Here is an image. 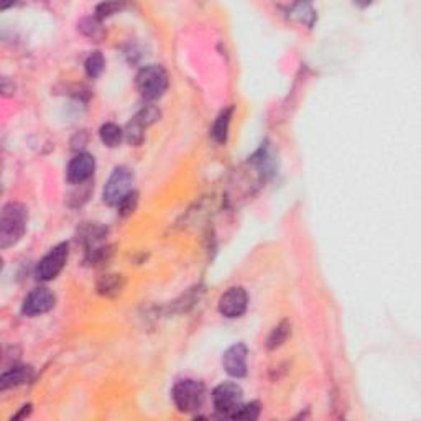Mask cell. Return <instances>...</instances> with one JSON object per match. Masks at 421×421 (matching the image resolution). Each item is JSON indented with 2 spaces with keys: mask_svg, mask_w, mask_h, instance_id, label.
Instances as JSON below:
<instances>
[{
  "mask_svg": "<svg viewBox=\"0 0 421 421\" xmlns=\"http://www.w3.org/2000/svg\"><path fill=\"white\" fill-rule=\"evenodd\" d=\"M137 88L145 99L153 101L162 98L168 88L167 71L158 65L145 66L137 75Z\"/></svg>",
  "mask_w": 421,
  "mask_h": 421,
  "instance_id": "cell-3",
  "label": "cell"
},
{
  "mask_svg": "<svg viewBox=\"0 0 421 421\" xmlns=\"http://www.w3.org/2000/svg\"><path fill=\"white\" fill-rule=\"evenodd\" d=\"M55 294L48 288H35L33 292L27 294L23 299L22 313L27 316H38V314L48 313L55 306Z\"/></svg>",
  "mask_w": 421,
  "mask_h": 421,
  "instance_id": "cell-8",
  "label": "cell"
},
{
  "mask_svg": "<svg viewBox=\"0 0 421 421\" xmlns=\"http://www.w3.org/2000/svg\"><path fill=\"white\" fill-rule=\"evenodd\" d=\"M259 416H260V405L257 403V401H252V403H247V405L242 403V406L235 411L232 418L252 421V420H257Z\"/></svg>",
  "mask_w": 421,
  "mask_h": 421,
  "instance_id": "cell-16",
  "label": "cell"
},
{
  "mask_svg": "<svg viewBox=\"0 0 421 421\" xmlns=\"http://www.w3.org/2000/svg\"><path fill=\"white\" fill-rule=\"evenodd\" d=\"M288 334H290V324L287 323V321H283V323H280L277 328L273 329L272 331V334H270V337H268V342H267V346H268V349H277L278 346H282L285 341H287V337H288Z\"/></svg>",
  "mask_w": 421,
  "mask_h": 421,
  "instance_id": "cell-15",
  "label": "cell"
},
{
  "mask_svg": "<svg viewBox=\"0 0 421 421\" xmlns=\"http://www.w3.org/2000/svg\"><path fill=\"white\" fill-rule=\"evenodd\" d=\"M117 11H120L119 4H101V6L98 7V12L96 13H98L99 18H104V17L112 15V13Z\"/></svg>",
  "mask_w": 421,
  "mask_h": 421,
  "instance_id": "cell-20",
  "label": "cell"
},
{
  "mask_svg": "<svg viewBox=\"0 0 421 421\" xmlns=\"http://www.w3.org/2000/svg\"><path fill=\"white\" fill-rule=\"evenodd\" d=\"M96 162L94 157L89 153H79L71 160L67 164L66 176L70 183H76V185H82L94 175Z\"/></svg>",
  "mask_w": 421,
  "mask_h": 421,
  "instance_id": "cell-10",
  "label": "cell"
},
{
  "mask_svg": "<svg viewBox=\"0 0 421 421\" xmlns=\"http://www.w3.org/2000/svg\"><path fill=\"white\" fill-rule=\"evenodd\" d=\"M242 399H244L242 389L232 382H224V384L217 385L212 391V403H214L216 411L229 416V418H232L235 411L242 406Z\"/></svg>",
  "mask_w": 421,
  "mask_h": 421,
  "instance_id": "cell-4",
  "label": "cell"
},
{
  "mask_svg": "<svg viewBox=\"0 0 421 421\" xmlns=\"http://www.w3.org/2000/svg\"><path fill=\"white\" fill-rule=\"evenodd\" d=\"M27 229V209L18 202L4 206L0 217V245L2 249L15 245Z\"/></svg>",
  "mask_w": 421,
  "mask_h": 421,
  "instance_id": "cell-1",
  "label": "cell"
},
{
  "mask_svg": "<svg viewBox=\"0 0 421 421\" xmlns=\"http://www.w3.org/2000/svg\"><path fill=\"white\" fill-rule=\"evenodd\" d=\"M81 32L84 33L86 37L93 38V40H99V38H103L104 35L103 27L99 25V22L96 20V18H86V20L81 23Z\"/></svg>",
  "mask_w": 421,
  "mask_h": 421,
  "instance_id": "cell-18",
  "label": "cell"
},
{
  "mask_svg": "<svg viewBox=\"0 0 421 421\" xmlns=\"http://www.w3.org/2000/svg\"><path fill=\"white\" fill-rule=\"evenodd\" d=\"M231 115H232V108L222 110L219 114V117L216 119L214 125H212V138L216 140L217 143H224L227 138V134H229V125H231Z\"/></svg>",
  "mask_w": 421,
  "mask_h": 421,
  "instance_id": "cell-12",
  "label": "cell"
},
{
  "mask_svg": "<svg viewBox=\"0 0 421 421\" xmlns=\"http://www.w3.org/2000/svg\"><path fill=\"white\" fill-rule=\"evenodd\" d=\"M120 275H108V277H104L101 280L99 283V292L104 294H110V293H117L120 292V288H122V283H120Z\"/></svg>",
  "mask_w": 421,
  "mask_h": 421,
  "instance_id": "cell-17",
  "label": "cell"
},
{
  "mask_svg": "<svg viewBox=\"0 0 421 421\" xmlns=\"http://www.w3.org/2000/svg\"><path fill=\"white\" fill-rule=\"evenodd\" d=\"M86 72H88L89 77H98L103 75L104 67H105V60L101 51H94L88 60H86Z\"/></svg>",
  "mask_w": 421,
  "mask_h": 421,
  "instance_id": "cell-14",
  "label": "cell"
},
{
  "mask_svg": "<svg viewBox=\"0 0 421 421\" xmlns=\"http://www.w3.org/2000/svg\"><path fill=\"white\" fill-rule=\"evenodd\" d=\"M132 171L124 167L115 168L104 186V202H108L109 206H117L119 202L132 191Z\"/></svg>",
  "mask_w": 421,
  "mask_h": 421,
  "instance_id": "cell-5",
  "label": "cell"
},
{
  "mask_svg": "<svg viewBox=\"0 0 421 421\" xmlns=\"http://www.w3.org/2000/svg\"><path fill=\"white\" fill-rule=\"evenodd\" d=\"M67 260V244H60L48 252L40 260L37 267V277L43 282H50L56 278L63 268H65Z\"/></svg>",
  "mask_w": 421,
  "mask_h": 421,
  "instance_id": "cell-6",
  "label": "cell"
},
{
  "mask_svg": "<svg viewBox=\"0 0 421 421\" xmlns=\"http://www.w3.org/2000/svg\"><path fill=\"white\" fill-rule=\"evenodd\" d=\"M32 377H33L32 367L13 365L11 370L4 372L2 379H0V387H2V390H6V389H11V387L27 384L28 380H32Z\"/></svg>",
  "mask_w": 421,
  "mask_h": 421,
  "instance_id": "cell-11",
  "label": "cell"
},
{
  "mask_svg": "<svg viewBox=\"0 0 421 421\" xmlns=\"http://www.w3.org/2000/svg\"><path fill=\"white\" fill-rule=\"evenodd\" d=\"M138 205V193L137 191H130L127 196L124 197L122 201L119 202V214L120 216H130L132 212L137 209Z\"/></svg>",
  "mask_w": 421,
  "mask_h": 421,
  "instance_id": "cell-19",
  "label": "cell"
},
{
  "mask_svg": "<svg viewBox=\"0 0 421 421\" xmlns=\"http://www.w3.org/2000/svg\"><path fill=\"white\" fill-rule=\"evenodd\" d=\"M171 396L178 410L183 413H193V411L200 410L205 403L206 389L197 380H181L173 387Z\"/></svg>",
  "mask_w": 421,
  "mask_h": 421,
  "instance_id": "cell-2",
  "label": "cell"
},
{
  "mask_svg": "<svg viewBox=\"0 0 421 421\" xmlns=\"http://www.w3.org/2000/svg\"><path fill=\"white\" fill-rule=\"evenodd\" d=\"M101 140H103L104 145H108V147H117L120 143V140H122V129L119 127V125L115 124H104L103 127H101Z\"/></svg>",
  "mask_w": 421,
  "mask_h": 421,
  "instance_id": "cell-13",
  "label": "cell"
},
{
  "mask_svg": "<svg viewBox=\"0 0 421 421\" xmlns=\"http://www.w3.org/2000/svg\"><path fill=\"white\" fill-rule=\"evenodd\" d=\"M247 356H249V351H247L245 344L237 342V344L231 346L229 349L224 352V356H222V367H224L227 374L231 377H235V379L245 377Z\"/></svg>",
  "mask_w": 421,
  "mask_h": 421,
  "instance_id": "cell-9",
  "label": "cell"
},
{
  "mask_svg": "<svg viewBox=\"0 0 421 421\" xmlns=\"http://www.w3.org/2000/svg\"><path fill=\"white\" fill-rule=\"evenodd\" d=\"M249 297L242 287H232L219 299V313L226 318H240L247 311Z\"/></svg>",
  "mask_w": 421,
  "mask_h": 421,
  "instance_id": "cell-7",
  "label": "cell"
}]
</instances>
